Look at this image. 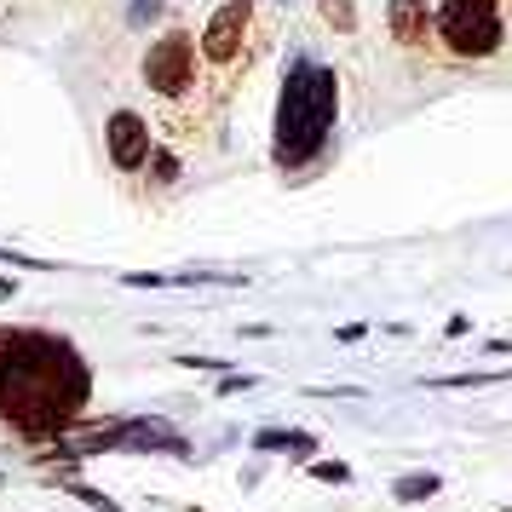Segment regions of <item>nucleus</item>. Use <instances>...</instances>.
Wrapping results in <instances>:
<instances>
[{
	"mask_svg": "<svg viewBox=\"0 0 512 512\" xmlns=\"http://www.w3.org/2000/svg\"><path fill=\"white\" fill-rule=\"evenodd\" d=\"M93 403V369L64 334L6 328L0 334V420L29 443H58Z\"/></svg>",
	"mask_w": 512,
	"mask_h": 512,
	"instance_id": "f257e3e1",
	"label": "nucleus"
},
{
	"mask_svg": "<svg viewBox=\"0 0 512 512\" xmlns=\"http://www.w3.org/2000/svg\"><path fill=\"white\" fill-rule=\"evenodd\" d=\"M334 121H340V75L317 58H294L277 87V116H271V156L282 173H305L317 162Z\"/></svg>",
	"mask_w": 512,
	"mask_h": 512,
	"instance_id": "f03ea898",
	"label": "nucleus"
},
{
	"mask_svg": "<svg viewBox=\"0 0 512 512\" xmlns=\"http://www.w3.org/2000/svg\"><path fill=\"white\" fill-rule=\"evenodd\" d=\"M438 41L449 58H495L507 47V6L501 0H443L438 6Z\"/></svg>",
	"mask_w": 512,
	"mask_h": 512,
	"instance_id": "7ed1b4c3",
	"label": "nucleus"
},
{
	"mask_svg": "<svg viewBox=\"0 0 512 512\" xmlns=\"http://www.w3.org/2000/svg\"><path fill=\"white\" fill-rule=\"evenodd\" d=\"M196 52H202V41L185 35V29L156 35L150 52H144V87L156 98H185L196 87Z\"/></svg>",
	"mask_w": 512,
	"mask_h": 512,
	"instance_id": "20e7f679",
	"label": "nucleus"
},
{
	"mask_svg": "<svg viewBox=\"0 0 512 512\" xmlns=\"http://www.w3.org/2000/svg\"><path fill=\"white\" fill-rule=\"evenodd\" d=\"M248 29H254V0H225L208 18V29H202V58L219 64V70L236 64L242 47H248Z\"/></svg>",
	"mask_w": 512,
	"mask_h": 512,
	"instance_id": "39448f33",
	"label": "nucleus"
},
{
	"mask_svg": "<svg viewBox=\"0 0 512 512\" xmlns=\"http://www.w3.org/2000/svg\"><path fill=\"white\" fill-rule=\"evenodd\" d=\"M104 150H110V162H116L121 173L150 167V156H156V144H150V121H144L139 110H116V116L104 121Z\"/></svg>",
	"mask_w": 512,
	"mask_h": 512,
	"instance_id": "423d86ee",
	"label": "nucleus"
},
{
	"mask_svg": "<svg viewBox=\"0 0 512 512\" xmlns=\"http://www.w3.org/2000/svg\"><path fill=\"white\" fill-rule=\"evenodd\" d=\"M116 449H139V455H190V438H179L167 420L139 415V420H116Z\"/></svg>",
	"mask_w": 512,
	"mask_h": 512,
	"instance_id": "0eeeda50",
	"label": "nucleus"
},
{
	"mask_svg": "<svg viewBox=\"0 0 512 512\" xmlns=\"http://www.w3.org/2000/svg\"><path fill=\"white\" fill-rule=\"evenodd\" d=\"M386 29H392L397 47H426L438 35V12L426 0H392L386 6Z\"/></svg>",
	"mask_w": 512,
	"mask_h": 512,
	"instance_id": "6e6552de",
	"label": "nucleus"
},
{
	"mask_svg": "<svg viewBox=\"0 0 512 512\" xmlns=\"http://www.w3.org/2000/svg\"><path fill=\"white\" fill-rule=\"evenodd\" d=\"M254 449H259V455H271V449H288V455H317V438H311V432H288V426H265V432H254Z\"/></svg>",
	"mask_w": 512,
	"mask_h": 512,
	"instance_id": "1a4fd4ad",
	"label": "nucleus"
},
{
	"mask_svg": "<svg viewBox=\"0 0 512 512\" xmlns=\"http://www.w3.org/2000/svg\"><path fill=\"white\" fill-rule=\"evenodd\" d=\"M443 489V478L438 472H409V478H397L392 484V501H403V507H415V501H432Z\"/></svg>",
	"mask_w": 512,
	"mask_h": 512,
	"instance_id": "9d476101",
	"label": "nucleus"
},
{
	"mask_svg": "<svg viewBox=\"0 0 512 512\" xmlns=\"http://www.w3.org/2000/svg\"><path fill=\"white\" fill-rule=\"evenodd\" d=\"M495 380H512V369H484V374H432L426 386H438V392H455V386H495Z\"/></svg>",
	"mask_w": 512,
	"mask_h": 512,
	"instance_id": "9b49d317",
	"label": "nucleus"
},
{
	"mask_svg": "<svg viewBox=\"0 0 512 512\" xmlns=\"http://www.w3.org/2000/svg\"><path fill=\"white\" fill-rule=\"evenodd\" d=\"M317 12H323V24L334 29V35H351V29H357V6H351V0H317Z\"/></svg>",
	"mask_w": 512,
	"mask_h": 512,
	"instance_id": "f8f14e48",
	"label": "nucleus"
},
{
	"mask_svg": "<svg viewBox=\"0 0 512 512\" xmlns=\"http://www.w3.org/2000/svg\"><path fill=\"white\" fill-rule=\"evenodd\" d=\"M58 484L70 489L75 501H87V507H93V512H121V501H110V495H104V489H93V484H75L70 472H58Z\"/></svg>",
	"mask_w": 512,
	"mask_h": 512,
	"instance_id": "ddd939ff",
	"label": "nucleus"
},
{
	"mask_svg": "<svg viewBox=\"0 0 512 512\" xmlns=\"http://www.w3.org/2000/svg\"><path fill=\"white\" fill-rule=\"evenodd\" d=\"M311 478L317 484H351V466L346 461H311Z\"/></svg>",
	"mask_w": 512,
	"mask_h": 512,
	"instance_id": "4468645a",
	"label": "nucleus"
},
{
	"mask_svg": "<svg viewBox=\"0 0 512 512\" xmlns=\"http://www.w3.org/2000/svg\"><path fill=\"white\" fill-rule=\"evenodd\" d=\"M150 173H156L162 185H173V179H179V156H173V150H156V156H150Z\"/></svg>",
	"mask_w": 512,
	"mask_h": 512,
	"instance_id": "2eb2a0df",
	"label": "nucleus"
},
{
	"mask_svg": "<svg viewBox=\"0 0 512 512\" xmlns=\"http://www.w3.org/2000/svg\"><path fill=\"white\" fill-rule=\"evenodd\" d=\"M162 6H167V0H133V12H127V24H133V29H144L150 18H156V12H162Z\"/></svg>",
	"mask_w": 512,
	"mask_h": 512,
	"instance_id": "dca6fc26",
	"label": "nucleus"
},
{
	"mask_svg": "<svg viewBox=\"0 0 512 512\" xmlns=\"http://www.w3.org/2000/svg\"><path fill=\"white\" fill-rule=\"evenodd\" d=\"M259 380L254 374H219V397H231V392H254Z\"/></svg>",
	"mask_w": 512,
	"mask_h": 512,
	"instance_id": "f3484780",
	"label": "nucleus"
},
{
	"mask_svg": "<svg viewBox=\"0 0 512 512\" xmlns=\"http://www.w3.org/2000/svg\"><path fill=\"white\" fill-rule=\"evenodd\" d=\"M0 265H18V271H52L47 259H29V254H12V248H0Z\"/></svg>",
	"mask_w": 512,
	"mask_h": 512,
	"instance_id": "a211bd4d",
	"label": "nucleus"
},
{
	"mask_svg": "<svg viewBox=\"0 0 512 512\" xmlns=\"http://www.w3.org/2000/svg\"><path fill=\"white\" fill-rule=\"evenodd\" d=\"M466 328H472V317H449V323H443V334H449V340H461Z\"/></svg>",
	"mask_w": 512,
	"mask_h": 512,
	"instance_id": "6ab92c4d",
	"label": "nucleus"
},
{
	"mask_svg": "<svg viewBox=\"0 0 512 512\" xmlns=\"http://www.w3.org/2000/svg\"><path fill=\"white\" fill-rule=\"evenodd\" d=\"M12 288H18V282H12V277H0V300H12Z\"/></svg>",
	"mask_w": 512,
	"mask_h": 512,
	"instance_id": "aec40b11",
	"label": "nucleus"
}]
</instances>
